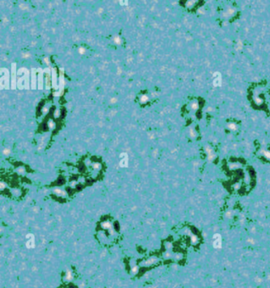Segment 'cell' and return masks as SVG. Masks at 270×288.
I'll list each match as a JSON object with an SVG mask.
<instances>
[{
  "mask_svg": "<svg viewBox=\"0 0 270 288\" xmlns=\"http://www.w3.org/2000/svg\"><path fill=\"white\" fill-rule=\"evenodd\" d=\"M0 85L2 89H9V74L7 69H1L0 70Z\"/></svg>",
  "mask_w": 270,
  "mask_h": 288,
  "instance_id": "obj_2",
  "label": "cell"
},
{
  "mask_svg": "<svg viewBox=\"0 0 270 288\" xmlns=\"http://www.w3.org/2000/svg\"><path fill=\"white\" fill-rule=\"evenodd\" d=\"M79 52H80V53H81V54H83V53L85 52V49H84L83 48H81L80 49H79Z\"/></svg>",
  "mask_w": 270,
  "mask_h": 288,
  "instance_id": "obj_12",
  "label": "cell"
},
{
  "mask_svg": "<svg viewBox=\"0 0 270 288\" xmlns=\"http://www.w3.org/2000/svg\"><path fill=\"white\" fill-rule=\"evenodd\" d=\"M9 152V151H4V153H5V154H8Z\"/></svg>",
  "mask_w": 270,
  "mask_h": 288,
  "instance_id": "obj_15",
  "label": "cell"
},
{
  "mask_svg": "<svg viewBox=\"0 0 270 288\" xmlns=\"http://www.w3.org/2000/svg\"><path fill=\"white\" fill-rule=\"evenodd\" d=\"M59 110H57V111H56V113H55L56 118H58V117H59Z\"/></svg>",
  "mask_w": 270,
  "mask_h": 288,
  "instance_id": "obj_13",
  "label": "cell"
},
{
  "mask_svg": "<svg viewBox=\"0 0 270 288\" xmlns=\"http://www.w3.org/2000/svg\"><path fill=\"white\" fill-rule=\"evenodd\" d=\"M214 240H213V246L214 247H221V244H222V241H221V236L219 234H215L213 236Z\"/></svg>",
  "mask_w": 270,
  "mask_h": 288,
  "instance_id": "obj_7",
  "label": "cell"
},
{
  "mask_svg": "<svg viewBox=\"0 0 270 288\" xmlns=\"http://www.w3.org/2000/svg\"><path fill=\"white\" fill-rule=\"evenodd\" d=\"M59 84H60V87H59V92L55 93V96H59L62 91H63L64 87V74H63V69H61V74H60V82H59Z\"/></svg>",
  "mask_w": 270,
  "mask_h": 288,
  "instance_id": "obj_5",
  "label": "cell"
},
{
  "mask_svg": "<svg viewBox=\"0 0 270 288\" xmlns=\"http://www.w3.org/2000/svg\"><path fill=\"white\" fill-rule=\"evenodd\" d=\"M120 158H121V161H120V163H119L120 166L126 167V166H128V155H127V154L126 153L120 154Z\"/></svg>",
  "mask_w": 270,
  "mask_h": 288,
  "instance_id": "obj_6",
  "label": "cell"
},
{
  "mask_svg": "<svg viewBox=\"0 0 270 288\" xmlns=\"http://www.w3.org/2000/svg\"><path fill=\"white\" fill-rule=\"evenodd\" d=\"M111 101H111L112 103H114V102H115V101H116V99L115 98V99H112Z\"/></svg>",
  "mask_w": 270,
  "mask_h": 288,
  "instance_id": "obj_14",
  "label": "cell"
},
{
  "mask_svg": "<svg viewBox=\"0 0 270 288\" xmlns=\"http://www.w3.org/2000/svg\"><path fill=\"white\" fill-rule=\"evenodd\" d=\"M52 84L53 86L57 89V74H56L55 69H52Z\"/></svg>",
  "mask_w": 270,
  "mask_h": 288,
  "instance_id": "obj_9",
  "label": "cell"
},
{
  "mask_svg": "<svg viewBox=\"0 0 270 288\" xmlns=\"http://www.w3.org/2000/svg\"><path fill=\"white\" fill-rule=\"evenodd\" d=\"M38 79H37V82H38V88L42 89L43 87V74H42V70L40 69L39 73L37 74Z\"/></svg>",
  "mask_w": 270,
  "mask_h": 288,
  "instance_id": "obj_8",
  "label": "cell"
},
{
  "mask_svg": "<svg viewBox=\"0 0 270 288\" xmlns=\"http://www.w3.org/2000/svg\"><path fill=\"white\" fill-rule=\"evenodd\" d=\"M17 86L19 89H29V72L26 68H21L17 72Z\"/></svg>",
  "mask_w": 270,
  "mask_h": 288,
  "instance_id": "obj_1",
  "label": "cell"
},
{
  "mask_svg": "<svg viewBox=\"0 0 270 288\" xmlns=\"http://www.w3.org/2000/svg\"><path fill=\"white\" fill-rule=\"evenodd\" d=\"M115 42H116L117 44H119V43H121V40H120V38L119 37H115Z\"/></svg>",
  "mask_w": 270,
  "mask_h": 288,
  "instance_id": "obj_10",
  "label": "cell"
},
{
  "mask_svg": "<svg viewBox=\"0 0 270 288\" xmlns=\"http://www.w3.org/2000/svg\"><path fill=\"white\" fill-rule=\"evenodd\" d=\"M213 85L215 87H218V86H221L222 85V76L221 74L216 72L213 75Z\"/></svg>",
  "mask_w": 270,
  "mask_h": 288,
  "instance_id": "obj_3",
  "label": "cell"
},
{
  "mask_svg": "<svg viewBox=\"0 0 270 288\" xmlns=\"http://www.w3.org/2000/svg\"><path fill=\"white\" fill-rule=\"evenodd\" d=\"M148 98L146 96H141V102H146V101H148Z\"/></svg>",
  "mask_w": 270,
  "mask_h": 288,
  "instance_id": "obj_11",
  "label": "cell"
},
{
  "mask_svg": "<svg viewBox=\"0 0 270 288\" xmlns=\"http://www.w3.org/2000/svg\"><path fill=\"white\" fill-rule=\"evenodd\" d=\"M12 68V80H11V86L12 89H15L17 83H16V64L15 63L11 64Z\"/></svg>",
  "mask_w": 270,
  "mask_h": 288,
  "instance_id": "obj_4",
  "label": "cell"
}]
</instances>
